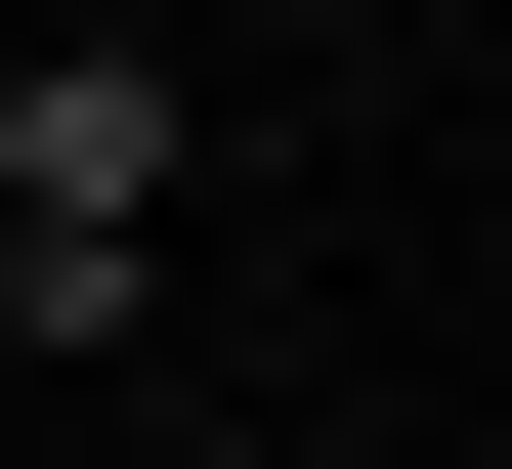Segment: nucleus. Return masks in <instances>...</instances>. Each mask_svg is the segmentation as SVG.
Segmentation results:
<instances>
[{
    "mask_svg": "<svg viewBox=\"0 0 512 469\" xmlns=\"http://www.w3.org/2000/svg\"><path fill=\"white\" fill-rule=\"evenodd\" d=\"M171 171H214L171 43H0V342H128L171 299Z\"/></svg>",
    "mask_w": 512,
    "mask_h": 469,
    "instance_id": "1",
    "label": "nucleus"
},
{
    "mask_svg": "<svg viewBox=\"0 0 512 469\" xmlns=\"http://www.w3.org/2000/svg\"><path fill=\"white\" fill-rule=\"evenodd\" d=\"M128 469H299V427H128Z\"/></svg>",
    "mask_w": 512,
    "mask_h": 469,
    "instance_id": "2",
    "label": "nucleus"
}]
</instances>
